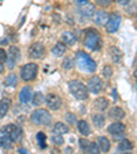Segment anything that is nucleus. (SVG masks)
Instances as JSON below:
<instances>
[{
  "label": "nucleus",
  "mask_w": 137,
  "mask_h": 154,
  "mask_svg": "<svg viewBox=\"0 0 137 154\" xmlns=\"http://www.w3.org/2000/svg\"><path fill=\"white\" fill-rule=\"evenodd\" d=\"M66 120L69 124H76L77 122V116L74 113H66Z\"/></svg>",
  "instance_id": "f704fd0d"
},
{
  "label": "nucleus",
  "mask_w": 137,
  "mask_h": 154,
  "mask_svg": "<svg viewBox=\"0 0 137 154\" xmlns=\"http://www.w3.org/2000/svg\"><path fill=\"white\" fill-rule=\"evenodd\" d=\"M38 72V67L36 63H28L21 68V78L25 82H32L36 79Z\"/></svg>",
  "instance_id": "39448f33"
},
{
  "label": "nucleus",
  "mask_w": 137,
  "mask_h": 154,
  "mask_svg": "<svg viewBox=\"0 0 137 154\" xmlns=\"http://www.w3.org/2000/svg\"><path fill=\"white\" fill-rule=\"evenodd\" d=\"M4 83H6L7 86H10V87L17 86V83H18V76L15 75V74H8V75L6 76V81H4Z\"/></svg>",
  "instance_id": "bb28decb"
},
{
  "label": "nucleus",
  "mask_w": 137,
  "mask_h": 154,
  "mask_svg": "<svg viewBox=\"0 0 137 154\" xmlns=\"http://www.w3.org/2000/svg\"><path fill=\"white\" fill-rule=\"evenodd\" d=\"M8 53H10V57H11V59H14L15 61H18V60H19V57H21L19 48H17V47H10Z\"/></svg>",
  "instance_id": "c85d7f7f"
},
{
  "label": "nucleus",
  "mask_w": 137,
  "mask_h": 154,
  "mask_svg": "<svg viewBox=\"0 0 137 154\" xmlns=\"http://www.w3.org/2000/svg\"><path fill=\"white\" fill-rule=\"evenodd\" d=\"M107 131L110 132L111 135H114V137H118V135L125 134L126 125L123 124V123H121V122H115V123H113V124L108 125Z\"/></svg>",
  "instance_id": "9b49d317"
},
{
  "label": "nucleus",
  "mask_w": 137,
  "mask_h": 154,
  "mask_svg": "<svg viewBox=\"0 0 137 154\" xmlns=\"http://www.w3.org/2000/svg\"><path fill=\"white\" fill-rule=\"evenodd\" d=\"M74 67V61L71 60L70 57H67L66 60L63 61V68L64 70H70V68H73Z\"/></svg>",
  "instance_id": "72a5a7b5"
},
{
  "label": "nucleus",
  "mask_w": 137,
  "mask_h": 154,
  "mask_svg": "<svg viewBox=\"0 0 137 154\" xmlns=\"http://www.w3.org/2000/svg\"><path fill=\"white\" fill-rule=\"evenodd\" d=\"M85 47L89 51H100L102 49V38L96 29H86L85 30Z\"/></svg>",
  "instance_id": "f03ea898"
},
{
  "label": "nucleus",
  "mask_w": 137,
  "mask_h": 154,
  "mask_svg": "<svg viewBox=\"0 0 137 154\" xmlns=\"http://www.w3.org/2000/svg\"><path fill=\"white\" fill-rule=\"evenodd\" d=\"M118 3L121 4V6H126V4H129L132 2V0H117Z\"/></svg>",
  "instance_id": "ea45409f"
},
{
  "label": "nucleus",
  "mask_w": 137,
  "mask_h": 154,
  "mask_svg": "<svg viewBox=\"0 0 137 154\" xmlns=\"http://www.w3.org/2000/svg\"><path fill=\"white\" fill-rule=\"evenodd\" d=\"M108 53H110V56H111V59H113V61L114 63H121L122 61V59H123V53H122V51L119 49V48H117V47H111L110 48V51H108Z\"/></svg>",
  "instance_id": "4468645a"
},
{
  "label": "nucleus",
  "mask_w": 137,
  "mask_h": 154,
  "mask_svg": "<svg viewBox=\"0 0 137 154\" xmlns=\"http://www.w3.org/2000/svg\"><path fill=\"white\" fill-rule=\"evenodd\" d=\"M85 153H88V154H100L99 147H97V145L95 142L88 143V147H86V150H85Z\"/></svg>",
  "instance_id": "c756f323"
},
{
  "label": "nucleus",
  "mask_w": 137,
  "mask_h": 154,
  "mask_svg": "<svg viewBox=\"0 0 137 154\" xmlns=\"http://www.w3.org/2000/svg\"><path fill=\"white\" fill-rule=\"evenodd\" d=\"M10 108H11V100L10 98H3L0 101V119L8 113Z\"/></svg>",
  "instance_id": "6ab92c4d"
},
{
  "label": "nucleus",
  "mask_w": 137,
  "mask_h": 154,
  "mask_svg": "<svg viewBox=\"0 0 137 154\" xmlns=\"http://www.w3.org/2000/svg\"><path fill=\"white\" fill-rule=\"evenodd\" d=\"M78 4H85V3H88V0H76Z\"/></svg>",
  "instance_id": "37998d69"
},
{
  "label": "nucleus",
  "mask_w": 137,
  "mask_h": 154,
  "mask_svg": "<svg viewBox=\"0 0 137 154\" xmlns=\"http://www.w3.org/2000/svg\"><path fill=\"white\" fill-rule=\"evenodd\" d=\"M97 142H99V143H96L97 147H99V150H102L103 153H107V151L110 150V147H111V142H110V140H108L106 137H99Z\"/></svg>",
  "instance_id": "412c9836"
},
{
  "label": "nucleus",
  "mask_w": 137,
  "mask_h": 154,
  "mask_svg": "<svg viewBox=\"0 0 137 154\" xmlns=\"http://www.w3.org/2000/svg\"><path fill=\"white\" fill-rule=\"evenodd\" d=\"M3 130L6 131V134L11 138L12 142H14V140H18L21 138V135H22V128L18 127L17 124H8V125H6Z\"/></svg>",
  "instance_id": "1a4fd4ad"
},
{
  "label": "nucleus",
  "mask_w": 137,
  "mask_h": 154,
  "mask_svg": "<svg viewBox=\"0 0 137 154\" xmlns=\"http://www.w3.org/2000/svg\"><path fill=\"white\" fill-rule=\"evenodd\" d=\"M45 55V48L41 45L40 42H36L30 45L29 48V57L30 59H41Z\"/></svg>",
  "instance_id": "9d476101"
},
{
  "label": "nucleus",
  "mask_w": 137,
  "mask_h": 154,
  "mask_svg": "<svg viewBox=\"0 0 137 154\" xmlns=\"http://www.w3.org/2000/svg\"><path fill=\"white\" fill-rule=\"evenodd\" d=\"M88 91L93 94H99L103 90V82L99 76H90L89 81H88Z\"/></svg>",
  "instance_id": "0eeeda50"
},
{
  "label": "nucleus",
  "mask_w": 137,
  "mask_h": 154,
  "mask_svg": "<svg viewBox=\"0 0 137 154\" xmlns=\"http://www.w3.org/2000/svg\"><path fill=\"white\" fill-rule=\"evenodd\" d=\"M69 132V127H67L64 123H56L54 125V130H52V134H58V135H63Z\"/></svg>",
  "instance_id": "5701e85b"
},
{
  "label": "nucleus",
  "mask_w": 137,
  "mask_h": 154,
  "mask_svg": "<svg viewBox=\"0 0 137 154\" xmlns=\"http://www.w3.org/2000/svg\"><path fill=\"white\" fill-rule=\"evenodd\" d=\"M77 41V34L73 32H63L62 33V42L67 45H73Z\"/></svg>",
  "instance_id": "f3484780"
},
{
  "label": "nucleus",
  "mask_w": 137,
  "mask_h": 154,
  "mask_svg": "<svg viewBox=\"0 0 137 154\" xmlns=\"http://www.w3.org/2000/svg\"><path fill=\"white\" fill-rule=\"evenodd\" d=\"M103 76L104 78H107V79H110L111 76H113V68H111V66H104L103 67Z\"/></svg>",
  "instance_id": "473e14b6"
},
{
  "label": "nucleus",
  "mask_w": 137,
  "mask_h": 154,
  "mask_svg": "<svg viewBox=\"0 0 137 154\" xmlns=\"http://www.w3.org/2000/svg\"><path fill=\"white\" fill-rule=\"evenodd\" d=\"M6 60H7V67H8V68H14V67H15V64H17V61H15L14 59L7 57Z\"/></svg>",
  "instance_id": "e433bc0d"
},
{
  "label": "nucleus",
  "mask_w": 137,
  "mask_h": 154,
  "mask_svg": "<svg viewBox=\"0 0 137 154\" xmlns=\"http://www.w3.org/2000/svg\"><path fill=\"white\" fill-rule=\"evenodd\" d=\"M32 102H33V105H36V106H38V105H41L44 102V96H43V93H34V94H32Z\"/></svg>",
  "instance_id": "cd10ccee"
},
{
  "label": "nucleus",
  "mask_w": 137,
  "mask_h": 154,
  "mask_svg": "<svg viewBox=\"0 0 137 154\" xmlns=\"http://www.w3.org/2000/svg\"><path fill=\"white\" fill-rule=\"evenodd\" d=\"M110 2H111V0H96V3L99 4V6H102V7L110 6Z\"/></svg>",
  "instance_id": "4c0bfd02"
},
{
  "label": "nucleus",
  "mask_w": 137,
  "mask_h": 154,
  "mask_svg": "<svg viewBox=\"0 0 137 154\" xmlns=\"http://www.w3.org/2000/svg\"><path fill=\"white\" fill-rule=\"evenodd\" d=\"M69 90H70V93L73 94L77 100L84 101V100L88 98V89H86V86H85L82 82L77 81V79L69 82Z\"/></svg>",
  "instance_id": "20e7f679"
},
{
  "label": "nucleus",
  "mask_w": 137,
  "mask_h": 154,
  "mask_svg": "<svg viewBox=\"0 0 137 154\" xmlns=\"http://www.w3.org/2000/svg\"><path fill=\"white\" fill-rule=\"evenodd\" d=\"M92 122H93V124L96 125L97 128H102L103 125H104V116H103L102 113H95L93 116H92Z\"/></svg>",
  "instance_id": "a878e982"
},
{
  "label": "nucleus",
  "mask_w": 137,
  "mask_h": 154,
  "mask_svg": "<svg viewBox=\"0 0 137 154\" xmlns=\"http://www.w3.org/2000/svg\"><path fill=\"white\" fill-rule=\"evenodd\" d=\"M36 138H37L38 146H40L41 149H45V147H47V145H45V139H47V137H45V134H44V132H38V134L36 135Z\"/></svg>",
  "instance_id": "7c9ffc66"
},
{
  "label": "nucleus",
  "mask_w": 137,
  "mask_h": 154,
  "mask_svg": "<svg viewBox=\"0 0 137 154\" xmlns=\"http://www.w3.org/2000/svg\"><path fill=\"white\" fill-rule=\"evenodd\" d=\"M78 131L81 132V135L88 137V135L90 134V127H89V124H88V122H85V120H80L78 122Z\"/></svg>",
  "instance_id": "b1692460"
},
{
  "label": "nucleus",
  "mask_w": 137,
  "mask_h": 154,
  "mask_svg": "<svg viewBox=\"0 0 137 154\" xmlns=\"http://www.w3.org/2000/svg\"><path fill=\"white\" fill-rule=\"evenodd\" d=\"M108 115H110V117L114 119V120H121V119L125 117V111H123L121 106H114V108L110 109Z\"/></svg>",
  "instance_id": "dca6fc26"
},
{
  "label": "nucleus",
  "mask_w": 137,
  "mask_h": 154,
  "mask_svg": "<svg viewBox=\"0 0 137 154\" xmlns=\"http://www.w3.org/2000/svg\"><path fill=\"white\" fill-rule=\"evenodd\" d=\"M133 147H134V143L129 139H122L119 142V145H118V149H119L121 151H129Z\"/></svg>",
  "instance_id": "393cba45"
},
{
  "label": "nucleus",
  "mask_w": 137,
  "mask_h": 154,
  "mask_svg": "<svg viewBox=\"0 0 137 154\" xmlns=\"http://www.w3.org/2000/svg\"><path fill=\"white\" fill-rule=\"evenodd\" d=\"M12 146V140L8 135L6 134L4 130H0V147L3 149H10Z\"/></svg>",
  "instance_id": "2eb2a0df"
},
{
  "label": "nucleus",
  "mask_w": 137,
  "mask_h": 154,
  "mask_svg": "<svg viewBox=\"0 0 137 154\" xmlns=\"http://www.w3.org/2000/svg\"><path fill=\"white\" fill-rule=\"evenodd\" d=\"M6 59H7L6 51H4V49H0V63H2V61H6Z\"/></svg>",
  "instance_id": "58836bf2"
},
{
  "label": "nucleus",
  "mask_w": 137,
  "mask_h": 154,
  "mask_svg": "<svg viewBox=\"0 0 137 154\" xmlns=\"http://www.w3.org/2000/svg\"><path fill=\"white\" fill-rule=\"evenodd\" d=\"M30 120L36 125H50L52 123V116L47 109H36L30 115Z\"/></svg>",
  "instance_id": "7ed1b4c3"
},
{
  "label": "nucleus",
  "mask_w": 137,
  "mask_h": 154,
  "mask_svg": "<svg viewBox=\"0 0 137 154\" xmlns=\"http://www.w3.org/2000/svg\"><path fill=\"white\" fill-rule=\"evenodd\" d=\"M121 22H122V18L118 14H111L108 15V20L106 23V29L108 33H115L121 26Z\"/></svg>",
  "instance_id": "423d86ee"
},
{
  "label": "nucleus",
  "mask_w": 137,
  "mask_h": 154,
  "mask_svg": "<svg viewBox=\"0 0 137 154\" xmlns=\"http://www.w3.org/2000/svg\"><path fill=\"white\" fill-rule=\"evenodd\" d=\"M64 53H66V45L63 42L55 44V47L52 48V55L56 56V57H62Z\"/></svg>",
  "instance_id": "4be33fe9"
},
{
  "label": "nucleus",
  "mask_w": 137,
  "mask_h": 154,
  "mask_svg": "<svg viewBox=\"0 0 137 154\" xmlns=\"http://www.w3.org/2000/svg\"><path fill=\"white\" fill-rule=\"evenodd\" d=\"M3 71H4V66H2V64H0V74L3 72Z\"/></svg>",
  "instance_id": "c03bdc74"
},
{
  "label": "nucleus",
  "mask_w": 137,
  "mask_h": 154,
  "mask_svg": "<svg viewBox=\"0 0 137 154\" xmlns=\"http://www.w3.org/2000/svg\"><path fill=\"white\" fill-rule=\"evenodd\" d=\"M93 106H95V109H97L99 112L106 111L108 108V100L106 98V97H99V98H96V101L93 102Z\"/></svg>",
  "instance_id": "aec40b11"
},
{
  "label": "nucleus",
  "mask_w": 137,
  "mask_h": 154,
  "mask_svg": "<svg viewBox=\"0 0 137 154\" xmlns=\"http://www.w3.org/2000/svg\"><path fill=\"white\" fill-rule=\"evenodd\" d=\"M88 140L86 139H84V138H81V139H80V147L82 149V151H85L86 150V147H88Z\"/></svg>",
  "instance_id": "c9c22d12"
},
{
  "label": "nucleus",
  "mask_w": 137,
  "mask_h": 154,
  "mask_svg": "<svg viewBox=\"0 0 137 154\" xmlns=\"http://www.w3.org/2000/svg\"><path fill=\"white\" fill-rule=\"evenodd\" d=\"M18 153H19V154H29V153H28L26 149H22V147H21L19 150H18Z\"/></svg>",
  "instance_id": "79ce46f5"
},
{
  "label": "nucleus",
  "mask_w": 137,
  "mask_h": 154,
  "mask_svg": "<svg viewBox=\"0 0 137 154\" xmlns=\"http://www.w3.org/2000/svg\"><path fill=\"white\" fill-rule=\"evenodd\" d=\"M51 142H52L54 145H56V146H62L64 140H63V137H62V135L52 134V137H51Z\"/></svg>",
  "instance_id": "2f4dec72"
},
{
  "label": "nucleus",
  "mask_w": 137,
  "mask_h": 154,
  "mask_svg": "<svg viewBox=\"0 0 137 154\" xmlns=\"http://www.w3.org/2000/svg\"><path fill=\"white\" fill-rule=\"evenodd\" d=\"M30 98H32V89H30L29 86L24 87V89L19 91V101L22 102V104H28V102L30 101Z\"/></svg>",
  "instance_id": "a211bd4d"
},
{
  "label": "nucleus",
  "mask_w": 137,
  "mask_h": 154,
  "mask_svg": "<svg viewBox=\"0 0 137 154\" xmlns=\"http://www.w3.org/2000/svg\"><path fill=\"white\" fill-rule=\"evenodd\" d=\"M93 20H95V23L99 25V26H106V23H107V20H108V14L106 11H95Z\"/></svg>",
  "instance_id": "f8f14e48"
},
{
  "label": "nucleus",
  "mask_w": 137,
  "mask_h": 154,
  "mask_svg": "<svg viewBox=\"0 0 137 154\" xmlns=\"http://www.w3.org/2000/svg\"><path fill=\"white\" fill-rule=\"evenodd\" d=\"M76 60H77V66H78L80 70L85 71V72H95L96 71V61L90 57L88 53L80 52L76 53Z\"/></svg>",
  "instance_id": "f257e3e1"
},
{
  "label": "nucleus",
  "mask_w": 137,
  "mask_h": 154,
  "mask_svg": "<svg viewBox=\"0 0 137 154\" xmlns=\"http://www.w3.org/2000/svg\"><path fill=\"white\" fill-rule=\"evenodd\" d=\"M78 11H80V15L82 17V19H89V18H92L95 14V6L93 4H85Z\"/></svg>",
  "instance_id": "ddd939ff"
},
{
  "label": "nucleus",
  "mask_w": 137,
  "mask_h": 154,
  "mask_svg": "<svg viewBox=\"0 0 137 154\" xmlns=\"http://www.w3.org/2000/svg\"><path fill=\"white\" fill-rule=\"evenodd\" d=\"M45 102H47L48 108L52 109V111H58V109H60V106H62V98L58 96V94H54V93H50L47 97H45Z\"/></svg>",
  "instance_id": "6e6552de"
},
{
  "label": "nucleus",
  "mask_w": 137,
  "mask_h": 154,
  "mask_svg": "<svg viewBox=\"0 0 137 154\" xmlns=\"http://www.w3.org/2000/svg\"><path fill=\"white\" fill-rule=\"evenodd\" d=\"M113 97H114V101H118V100H119V97H118V93H117V90H115V89H113Z\"/></svg>",
  "instance_id": "a19ab883"
}]
</instances>
